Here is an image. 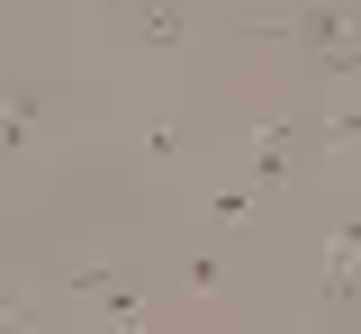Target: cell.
<instances>
[{
  "label": "cell",
  "mask_w": 361,
  "mask_h": 334,
  "mask_svg": "<svg viewBox=\"0 0 361 334\" xmlns=\"http://www.w3.org/2000/svg\"><path fill=\"white\" fill-rule=\"evenodd\" d=\"M0 144H9V154H27V144H37V91H27V82H9V91H0Z\"/></svg>",
  "instance_id": "6da1fadb"
},
{
  "label": "cell",
  "mask_w": 361,
  "mask_h": 334,
  "mask_svg": "<svg viewBox=\"0 0 361 334\" xmlns=\"http://www.w3.org/2000/svg\"><path fill=\"white\" fill-rule=\"evenodd\" d=\"M145 46H180V27H172V9H145V27H135Z\"/></svg>",
  "instance_id": "7a4b0ae2"
}]
</instances>
